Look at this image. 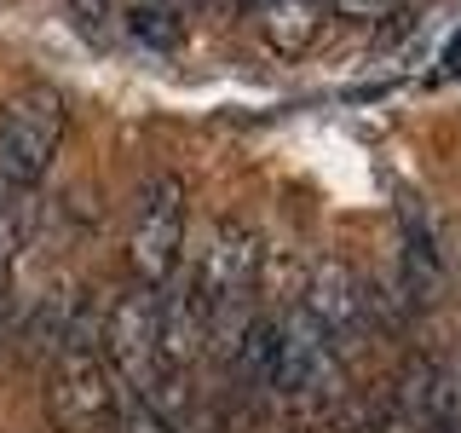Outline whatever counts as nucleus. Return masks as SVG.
Returning <instances> with one entry per match:
<instances>
[{
	"mask_svg": "<svg viewBox=\"0 0 461 433\" xmlns=\"http://www.w3.org/2000/svg\"><path fill=\"white\" fill-rule=\"evenodd\" d=\"M191 283H196L202 307H208L213 353H230V341H237L242 324L254 318L249 312L254 289L266 283V243H259V231L249 220H237V214L213 220L208 237H202V249H196Z\"/></svg>",
	"mask_w": 461,
	"mask_h": 433,
	"instance_id": "obj_1",
	"label": "nucleus"
},
{
	"mask_svg": "<svg viewBox=\"0 0 461 433\" xmlns=\"http://www.w3.org/2000/svg\"><path fill=\"white\" fill-rule=\"evenodd\" d=\"M69 134V98L58 87L35 81L0 105V197L6 202H35L58 162V144Z\"/></svg>",
	"mask_w": 461,
	"mask_h": 433,
	"instance_id": "obj_2",
	"label": "nucleus"
},
{
	"mask_svg": "<svg viewBox=\"0 0 461 433\" xmlns=\"http://www.w3.org/2000/svg\"><path fill=\"white\" fill-rule=\"evenodd\" d=\"M47 428L52 433H98L104 422H122L127 387L110 370L104 341H58L52 364H47Z\"/></svg>",
	"mask_w": 461,
	"mask_h": 433,
	"instance_id": "obj_3",
	"label": "nucleus"
},
{
	"mask_svg": "<svg viewBox=\"0 0 461 433\" xmlns=\"http://www.w3.org/2000/svg\"><path fill=\"white\" fill-rule=\"evenodd\" d=\"M185 231H191V191L173 168L150 173L133 197L127 226V278L139 289H167L185 272Z\"/></svg>",
	"mask_w": 461,
	"mask_h": 433,
	"instance_id": "obj_4",
	"label": "nucleus"
},
{
	"mask_svg": "<svg viewBox=\"0 0 461 433\" xmlns=\"http://www.w3.org/2000/svg\"><path fill=\"white\" fill-rule=\"evenodd\" d=\"M277 329H283V364H277V399L294 404L300 416H335L346 404V353L323 329L312 324V312L300 307H277Z\"/></svg>",
	"mask_w": 461,
	"mask_h": 433,
	"instance_id": "obj_5",
	"label": "nucleus"
},
{
	"mask_svg": "<svg viewBox=\"0 0 461 433\" xmlns=\"http://www.w3.org/2000/svg\"><path fill=\"white\" fill-rule=\"evenodd\" d=\"M300 307L312 312V324L340 346L346 358L364 353V341L375 336V312H369V283L357 266H346L335 254H317L300 283Z\"/></svg>",
	"mask_w": 461,
	"mask_h": 433,
	"instance_id": "obj_6",
	"label": "nucleus"
},
{
	"mask_svg": "<svg viewBox=\"0 0 461 433\" xmlns=\"http://www.w3.org/2000/svg\"><path fill=\"white\" fill-rule=\"evenodd\" d=\"M438 283H444V249H438V231H432L427 208L415 197L398 202V300L403 312H427L432 300H438Z\"/></svg>",
	"mask_w": 461,
	"mask_h": 433,
	"instance_id": "obj_7",
	"label": "nucleus"
},
{
	"mask_svg": "<svg viewBox=\"0 0 461 433\" xmlns=\"http://www.w3.org/2000/svg\"><path fill=\"white\" fill-rule=\"evenodd\" d=\"M277 364H283V329H277V312H254L242 324V336L230 341L225 353V370H230V387H237L242 404H266L277 399Z\"/></svg>",
	"mask_w": 461,
	"mask_h": 433,
	"instance_id": "obj_8",
	"label": "nucleus"
},
{
	"mask_svg": "<svg viewBox=\"0 0 461 433\" xmlns=\"http://www.w3.org/2000/svg\"><path fill=\"white\" fill-rule=\"evenodd\" d=\"M122 29H127L133 47L156 52V58H167V52L185 47V12L173 6V0H127Z\"/></svg>",
	"mask_w": 461,
	"mask_h": 433,
	"instance_id": "obj_9",
	"label": "nucleus"
},
{
	"mask_svg": "<svg viewBox=\"0 0 461 433\" xmlns=\"http://www.w3.org/2000/svg\"><path fill=\"white\" fill-rule=\"evenodd\" d=\"M122 12L127 0H64V18L86 47H110V35L122 29Z\"/></svg>",
	"mask_w": 461,
	"mask_h": 433,
	"instance_id": "obj_10",
	"label": "nucleus"
},
{
	"mask_svg": "<svg viewBox=\"0 0 461 433\" xmlns=\"http://www.w3.org/2000/svg\"><path fill=\"white\" fill-rule=\"evenodd\" d=\"M335 433H386V410L375 399L346 393V404L335 410Z\"/></svg>",
	"mask_w": 461,
	"mask_h": 433,
	"instance_id": "obj_11",
	"label": "nucleus"
},
{
	"mask_svg": "<svg viewBox=\"0 0 461 433\" xmlns=\"http://www.w3.org/2000/svg\"><path fill=\"white\" fill-rule=\"evenodd\" d=\"M115 428H122V433H179L162 410H150L144 399H127V404H122V422H115Z\"/></svg>",
	"mask_w": 461,
	"mask_h": 433,
	"instance_id": "obj_12",
	"label": "nucleus"
},
{
	"mask_svg": "<svg viewBox=\"0 0 461 433\" xmlns=\"http://www.w3.org/2000/svg\"><path fill=\"white\" fill-rule=\"evenodd\" d=\"M335 12H346V18H386L393 0H335Z\"/></svg>",
	"mask_w": 461,
	"mask_h": 433,
	"instance_id": "obj_13",
	"label": "nucleus"
},
{
	"mask_svg": "<svg viewBox=\"0 0 461 433\" xmlns=\"http://www.w3.org/2000/svg\"><path fill=\"white\" fill-rule=\"evenodd\" d=\"M438 64H444V76H461V29L444 41V58H438Z\"/></svg>",
	"mask_w": 461,
	"mask_h": 433,
	"instance_id": "obj_14",
	"label": "nucleus"
},
{
	"mask_svg": "<svg viewBox=\"0 0 461 433\" xmlns=\"http://www.w3.org/2000/svg\"><path fill=\"white\" fill-rule=\"evenodd\" d=\"M173 6L185 12V18H196V12H213V6H230V0H173Z\"/></svg>",
	"mask_w": 461,
	"mask_h": 433,
	"instance_id": "obj_15",
	"label": "nucleus"
},
{
	"mask_svg": "<svg viewBox=\"0 0 461 433\" xmlns=\"http://www.w3.org/2000/svg\"><path fill=\"white\" fill-rule=\"evenodd\" d=\"M329 433H335V428H329Z\"/></svg>",
	"mask_w": 461,
	"mask_h": 433,
	"instance_id": "obj_16",
	"label": "nucleus"
}]
</instances>
